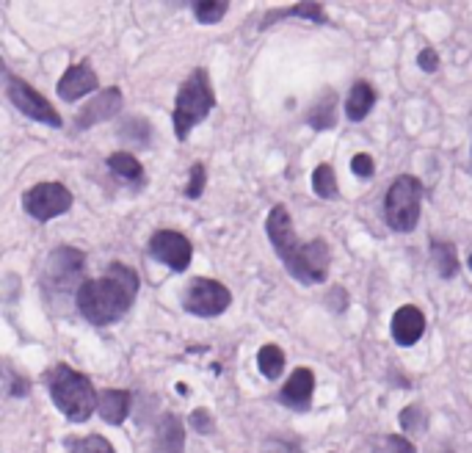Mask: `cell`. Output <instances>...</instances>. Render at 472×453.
I'll use <instances>...</instances> for the list:
<instances>
[{"mask_svg": "<svg viewBox=\"0 0 472 453\" xmlns=\"http://www.w3.org/2000/svg\"><path fill=\"white\" fill-rule=\"evenodd\" d=\"M139 293V277L133 269L122 263H111L103 277L89 280L78 288L75 301L81 315L94 323V327H108L116 323L136 301Z\"/></svg>", "mask_w": 472, "mask_h": 453, "instance_id": "obj_1", "label": "cell"}, {"mask_svg": "<svg viewBox=\"0 0 472 453\" xmlns=\"http://www.w3.org/2000/svg\"><path fill=\"white\" fill-rule=\"evenodd\" d=\"M50 399H53L55 409L73 423L89 420L92 412L100 404V396L94 393V384L70 365L53 368V373H50Z\"/></svg>", "mask_w": 472, "mask_h": 453, "instance_id": "obj_2", "label": "cell"}, {"mask_svg": "<svg viewBox=\"0 0 472 453\" xmlns=\"http://www.w3.org/2000/svg\"><path fill=\"white\" fill-rule=\"evenodd\" d=\"M216 108V94H213V86H211V75L205 67L193 70L185 84L180 86L177 92V100H174V136L177 142H185L188 133L199 122H205L208 113Z\"/></svg>", "mask_w": 472, "mask_h": 453, "instance_id": "obj_3", "label": "cell"}, {"mask_svg": "<svg viewBox=\"0 0 472 453\" xmlns=\"http://www.w3.org/2000/svg\"><path fill=\"white\" fill-rule=\"evenodd\" d=\"M420 202H423V185L412 174H400L384 200V219L395 232H412L420 222Z\"/></svg>", "mask_w": 472, "mask_h": 453, "instance_id": "obj_4", "label": "cell"}, {"mask_svg": "<svg viewBox=\"0 0 472 453\" xmlns=\"http://www.w3.org/2000/svg\"><path fill=\"white\" fill-rule=\"evenodd\" d=\"M84 263H86V254L81 249L73 246H61L55 249L47 263H44V274H42V285L50 293H61V291H70L75 288V282L84 274Z\"/></svg>", "mask_w": 472, "mask_h": 453, "instance_id": "obj_5", "label": "cell"}, {"mask_svg": "<svg viewBox=\"0 0 472 453\" xmlns=\"http://www.w3.org/2000/svg\"><path fill=\"white\" fill-rule=\"evenodd\" d=\"M232 304V293L227 285L216 280H193L182 293V310L199 318H216Z\"/></svg>", "mask_w": 472, "mask_h": 453, "instance_id": "obj_6", "label": "cell"}, {"mask_svg": "<svg viewBox=\"0 0 472 453\" xmlns=\"http://www.w3.org/2000/svg\"><path fill=\"white\" fill-rule=\"evenodd\" d=\"M23 208L36 222H50L73 208V193L61 182H36L23 193Z\"/></svg>", "mask_w": 472, "mask_h": 453, "instance_id": "obj_7", "label": "cell"}, {"mask_svg": "<svg viewBox=\"0 0 472 453\" xmlns=\"http://www.w3.org/2000/svg\"><path fill=\"white\" fill-rule=\"evenodd\" d=\"M6 94L17 105V111H23L25 116H31V119H36L42 124H50V127H61L64 124L58 111L31 84H25L23 78H17L12 73H6Z\"/></svg>", "mask_w": 472, "mask_h": 453, "instance_id": "obj_8", "label": "cell"}, {"mask_svg": "<svg viewBox=\"0 0 472 453\" xmlns=\"http://www.w3.org/2000/svg\"><path fill=\"white\" fill-rule=\"evenodd\" d=\"M150 254L155 257L158 263L169 266L174 274H182L191 266V257H193V246L182 232L174 230H158L150 238Z\"/></svg>", "mask_w": 472, "mask_h": 453, "instance_id": "obj_9", "label": "cell"}, {"mask_svg": "<svg viewBox=\"0 0 472 453\" xmlns=\"http://www.w3.org/2000/svg\"><path fill=\"white\" fill-rule=\"evenodd\" d=\"M329 263H331L329 243L323 238H315L301 246L299 257L288 266V271L304 285H318L329 277Z\"/></svg>", "mask_w": 472, "mask_h": 453, "instance_id": "obj_10", "label": "cell"}, {"mask_svg": "<svg viewBox=\"0 0 472 453\" xmlns=\"http://www.w3.org/2000/svg\"><path fill=\"white\" fill-rule=\"evenodd\" d=\"M265 232H268V241H271L274 251L282 257V263H285V269H288V266L296 261V257H299L301 246H304V243L296 238V230H293V222H290L288 208L277 205L271 213H268V219H265Z\"/></svg>", "mask_w": 472, "mask_h": 453, "instance_id": "obj_11", "label": "cell"}, {"mask_svg": "<svg viewBox=\"0 0 472 453\" xmlns=\"http://www.w3.org/2000/svg\"><path fill=\"white\" fill-rule=\"evenodd\" d=\"M119 111H122V92L119 89H105L97 97H92L86 108H81V113L75 119V131H86V127L108 122Z\"/></svg>", "mask_w": 472, "mask_h": 453, "instance_id": "obj_12", "label": "cell"}, {"mask_svg": "<svg viewBox=\"0 0 472 453\" xmlns=\"http://www.w3.org/2000/svg\"><path fill=\"white\" fill-rule=\"evenodd\" d=\"M426 332V315L415 304H403L392 315V340L398 346H415Z\"/></svg>", "mask_w": 472, "mask_h": 453, "instance_id": "obj_13", "label": "cell"}, {"mask_svg": "<svg viewBox=\"0 0 472 453\" xmlns=\"http://www.w3.org/2000/svg\"><path fill=\"white\" fill-rule=\"evenodd\" d=\"M97 86H100V81H97V73L89 67V64H75V67H70L64 75H61V81H58V97L61 100H66V103H75V100H81V97H86V94H92V92H97Z\"/></svg>", "mask_w": 472, "mask_h": 453, "instance_id": "obj_14", "label": "cell"}, {"mask_svg": "<svg viewBox=\"0 0 472 453\" xmlns=\"http://www.w3.org/2000/svg\"><path fill=\"white\" fill-rule=\"evenodd\" d=\"M312 390H315V373L310 368H296L290 373V379L285 381L282 387V404L290 407V409H310V401H312Z\"/></svg>", "mask_w": 472, "mask_h": 453, "instance_id": "obj_15", "label": "cell"}, {"mask_svg": "<svg viewBox=\"0 0 472 453\" xmlns=\"http://www.w3.org/2000/svg\"><path fill=\"white\" fill-rule=\"evenodd\" d=\"M185 450V428L177 415H163L155 428V453H182Z\"/></svg>", "mask_w": 472, "mask_h": 453, "instance_id": "obj_16", "label": "cell"}, {"mask_svg": "<svg viewBox=\"0 0 472 453\" xmlns=\"http://www.w3.org/2000/svg\"><path fill=\"white\" fill-rule=\"evenodd\" d=\"M97 412L111 426L124 423V418L130 415V393L127 390H105V393H100Z\"/></svg>", "mask_w": 472, "mask_h": 453, "instance_id": "obj_17", "label": "cell"}, {"mask_svg": "<svg viewBox=\"0 0 472 453\" xmlns=\"http://www.w3.org/2000/svg\"><path fill=\"white\" fill-rule=\"evenodd\" d=\"M373 103H376V89H373L370 84L359 81V84H354L351 92H349V100H346V116H349L351 122H362V119L370 113Z\"/></svg>", "mask_w": 472, "mask_h": 453, "instance_id": "obj_18", "label": "cell"}, {"mask_svg": "<svg viewBox=\"0 0 472 453\" xmlns=\"http://www.w3.org/2000/svg\"><path fill=\"white\" fill-rule=\"evenodd\" d=\"M285 17H304L310 23H318V25H326V12H323V4H299L293 9H280V12H271V15H265L262 17V25L260 28H268V25H274L277 20H285Z\"/></svg>", "mask_w": 472, "mask_h": 453, "instance_id": "obj_19", "label": "cell"}, {"mask_svg": "<svg viewBox=\"0 0 472 453\" xmlns=\"http://www.w3.org/2000/svg\"><path fill=\"white\" fill-rule=\"evenodd\" d=\"M257 368H260V373L265 379H280L282 370H285V354H282V349L274 346V343L262 346L260 354H257Z\"/></svg>", "mask_w": 472, "mask_h": 453, "instance_id": "obj_20", "label": "cell"}, {"mask_svg": "<svg viewBox=\"0 0 472 453\" xmlns=\"http://www.w3.org/2000/svg\"><path fill=\"white\" fill-rule=\"evenodd\" d=\"M334 103H337L334 92H326V94L315 103V108H312L310 116H307V122L315 127V131H329V127H334Z\"/></svg>", "mask_w": 472, "mask_h": 453, "instance_id": "obj_21", "label": "cell"}, {"mask_svg": "<svg viewBox=\"0 0 472 453\" xmlns=\"http://www.w3.org/2000/svg\"><path fill=\"white\" fill-rule=\"evenodd\" d=\"M108 169L124 180H142L144 177V166L139 163V158H133L130 153H113L108 158Z\"/></svg>", "mask_w": 472, "mask_h": 453, "instance_id": "obj_22", "label": "cell"}, {"mask_svg": "<svg viewBox=\"0 0 472 453\" xmlns=\"http://www.w3.org/2000/svg\"><path fill=\"white\" fill-rule=\"evenodd\" d=\"M312 191L318 193L320 200H331L337 197V174L329 163H320L315 172H312Z\"/></svg>", "mask_w": 472, "mask_h": 453, "instance_id": "obj_23", "label": "cell"}, {"mask_svg": "<svg viewBox=\"0 0 472 453\" xmlns=\"http://www.w3.org/2000/svg\"><path fill=\"white\" fill-rule=\"evenodd\" d=\"M431 257H434V266H437L439 277L447 280L458 271V257H456V249L450 243H434Z\"/></svg>", "mask_w": 472, "mask_h": 453, "instance_id": "obj_24", "label": "cell"}, {"mask_svg": "<svg viewBox=\"0 0 472 453\" xmlns=\"http://www.w3.org/2000/svg\"><path fill=\"white\" fill-rule=\"evenodd\" d=\"M191 9H193V17L202 25H216L230 12V4H224V0H208V4H193Z\"/></svg>", "mask_w": 472, "mask_h": 453, "instance_id": "obj_25", "label": "cell"}, {"mask_svg": "<svg viewBox=\"0 0 472 453\" xmlns=\"http://www.w3.org/2000/svg\"><path fill=\"white\" fill-rule=\"evenodd\" d=\"M205 182H208L205 166L193 163V166H191V174H188V185H185V197H188V200H199L202 191H205Z\"/></svg>", "mask_w": 472, "mask_h": 453, "instance_id": "obj_26", "label": "cell"}, {"mask_svg": "<svg viewBox=\"0 0 472 453\" xmlns=\"http://www.w3.org/2000/svg\"><path fill=\"white\" fill-rule=\"evenodd\" d=\"M400 423H403V428L407 431H412V434H420V431H426V412L415 404V407H407L400 412Z\"/></svg>", "mask_w": 472, "mask_h": 453, "instance_id": "obj_27", "label": "cell"}, {"mask_svg": "<svg viewBox=\"0 0 472 453\" xmlns=\"http://www.w3.org/2000/svg\"><path fill=\"white\" fill-rule=\"evenodd\" d=\"M73 453H113V448H111V442H108V439H103V437L92 434V437L78 439V442H75V448H73Z\"/></svg>", "mask_w": 472, "mask_h": 453, "instance_id": "obj_28", "label": "cell"}, {"mask_svg": "<svg viewBox=\"0 0 472 453\" xmlns=\"http://www.w3.org/2000/svg\"><path fill=\"white\" fill-rule=\"evenodd\" d=\"M351 172H354L357 177L368 180V177H373L376 163H373V158H370L368 153H359V155H354V161H351Z\"/></svg>", "mask_w": 472, "mask_h": 453, "instance_id": "obj_29", "label": "cell"}, {"mask_svg": "<svg viewBox=\"0 0 472 453\" xmlns=\"http://www.w3.org/2000/svg\"><path fill=\"white\" fill-rule=\"evenodd\" d=\"M418 67H420L423 73H437V70H439V55H437L434 47L420 50V55H418Z\"/></svg>", "mask_w": 472, "mask_h": 453, "instance_id": "obj_30", "label": "cell"}, {"mask_svg": "<svg viewBox=\"0 0 472 453\" xmlns=\"http://www.w3.org/2000/svg\"><path fill=\"white\" fill-rule=\"evenodd\" d=\"M191 426H193L199 434H211V431H213V418H211V412H208V409H196V412L191 415Z\"/></svg>", "mask_w": 472, "mask_h": 453, "instance_id": "obj_31", "label": "cell"}, {"mask_svg": "<svg viewBox=\"0 0 472 453\" xmlns=\"http://www.w3.org/2000/svg\"><path fill=\"white\" fill-rule=\"evenodd\" d=\"M387 450H389V453H418L415 445H412L409 439H403V437H398V434H389V437H387Z\"/></svg>", "mask_w": 472, "mask_h": 453, "instance_id": "obj_32", "label": "cell"}, {"mask_svg": "<svg viewBox=\"0 0 472 453\" xmlns=\"http://www.w3.org/2000/svg\"><path fill=\"white\" fill-rule=\"evenodd\" d=\"M469 269H472V254H469Z\"/></svg>", "mask_w": 472, "mask_h": 453, "instance_id": "obj_33", "label": "cell"}]
</instances>
